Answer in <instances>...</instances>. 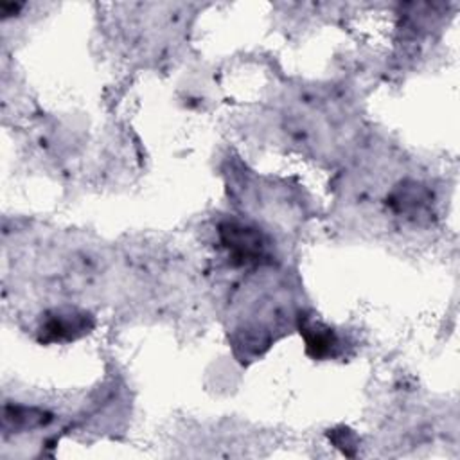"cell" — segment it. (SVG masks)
Returning a JSON list of instances; mask_svg holds the SVG:
<instances>
[{"instance_id":"obj_4","label":"cell","mask_w":460,"mask_h":460,"mask_svg":"<svg viewBox=\"0 0 460 460\" xmlns=\"http://www.w3.org/2000/svg\"><path fill=\"white\" fill-rule=\"evenodd\" d=\"M50 420V415L38 408H27V406H5L4 411V422L5 426L11 424L16 429H32L45 426Z\"/></svg>"},{"instance_id":"obj_2","label":"cell","mask_w":460,"mask_h":460,"mask_svg":"<svg viewBox=\"0 0 460 460\" xmlns=\"http://www.w3.org/2000/svg\"><path fill=\"white\" fill-rule=\"evenodd\" d=\"M92 327L90 314L75 309H59L49 313L45 322L40 327V334L43 341H63L74 340Z\"/></svg>"},{"instance_id":"obj_1","label":"cell","mask_w":460,"mask_h":460,"mask_svg":"<svg viewBox=\"0 0 460 460\" xmlns=\"http://www.w3.org/2000/svg\"><path fill=\"white\" fill-rule=\"evenodd\" d=\"M217 234L234 266H252L261 262L266 255V241L262 234L248 223L226 219L219 225Z\"/></svg>"},{"instance_id":"obj_3","label":"cell","mask_w":460,"mask_h":460,"mask_svg":"<svg viewBox=\"0 0 460 460\" xmlns=\"http://www.w3.org/2000/svg\"><path fill=\"white\" fill-rule=\"evenodd\" d=\"M305 347L314 358H325L332 356L334 349L338 347V338L329 327H323L320 323H309L302 327Z\"/></svg>"}]
</instances>
